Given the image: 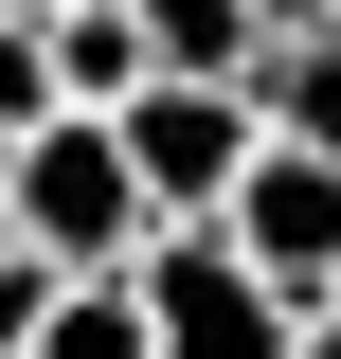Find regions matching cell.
<instances>
[{
	"instance_id": "cell-7",
	"label": "cell",
	"mask_w": 341,
	"mask_h": 359,
	"mask_svg": "<svg viewBox=\"0 0 341 359\" xmlns=\"http://www.w3.org/2000/svg\"><path fill=\"white\" fill-rule=\"evenodd\" d=\"M36 359H162V306H144V269H72L36 323Z\"/></svg>"
},
{
	"instance_id": "cell-10",
	"label": "cell",
	"mask_w": 341,
	"mask_h": 359,
	"mask_svg": "<svg viewBox=\"0 0 341 359\" xmlns=\"http://www.w3.org/2000/svg\"><path fill=\"white\" fill-rule=\"evenodd\" d=\"M305 359H341V306H305Z\"/></svg>"
},
{
	"instance_id": "cell-5",
	"label": "cell",
	"mask_w": 341,
	"mask_h": 359,
	"mask_svg": "<svg viewBox=\"0 0 341 359\" xmlns=\"http://www.w3.org/2000/svg\"><path fill=\"white\" fill-rule=\"evenodd\" d=\"M126 18H144V54H162V72H234V90H252V54L288 36L269 0H126Z\"/></svg>"
},
{
	"instance_id": "cell-9",
	"label": "cell",
	"mask_w": 341,
	"mask_h": 359,
	"mask_svg": "<svg viewBox=\"0 0 341 359\" xmlns=\"http://www.w3.org/2000/svg\"><path fill=\"white\" fill-rule=\"evenodd\" d=\"M54 108H72V90H54V18L18 0V18H0V144H18V126H54Z\"/></svg>"
},
{
	"instance_id": "cell-11",
	"label": "cell",
	"mask_w": 341,
	"mask_h": 359,
	"mask_svg": "<svg viewBox=\"0 0 341 359\" xmlns=\"http://www.w3.org/2000/svg\"><path fill=\"white\" fill-rule=\"evenodd\" d=\"M269 18H341V0H269Z\"/></svg>"
},
{
	"instance_id": "cell-1",
	"label": "cell",
	"mask_w": 341,
	"mask_h": 359,
	"mask_svg": "<svg viewBox=\"0 0 341 359\" xmlns=\"http://www.w3.org/2000/svg\"><path fill=\"white\" fill-rule=\"evenodd\" d=\"M0 198H18V233H36L54 269H144V233H162V198H144V162H126L108 108L18 126V144H0Z\"/></svg>"
},
{
	"instance_id": "cell-6",
	"label": "cell",
	"mask_w": 341,
	"mask_h": 359,
	"mask_svg": "<svg viewBox=\"0 0 341 359\" xmlns=\"http://www.w3.org/2000/svg\"><path fill=\"white\" fill-rule=\"evenodd\" d=\"M36 18H54V90H72V108H126V90L162 72L126 0H36Z\"/></svg>"
},
{
	"instance_id": "cell-12",
	"label": "cell",
	"mask_w": 341,
	"mask_h": 359,
	"mask_svg": "<svg viewBox=\"0 0 341 359\" xmlns=\"http://www.w3.org/2000/svg\"><path fill=\"white\" fill-rule=\"evenodd\" d=\"M0 252H18V198H0Z\"/></svg>"
},
{
	"instance_id": "cell-13",
	"label": "cell",
	"mask_w": 341,
	"mask_h": 359,
	"mask_svg": "<svg viewBox=\"0 0 341 359\" xmlns=\"http://www.w3.org/2000/svg\"><path fill=\"white\" fill-rule=\"evenodd\" d=\"M0 18H18V0H0Z\"/></svg>"
},
{
	"instance_id": "cell-2",
	"label": "cell",
	"mask_w": 341,
	"mask_h": 359,
	"mask_svg": "<svg viewBox=\"0 0 341 359\" xmlns=\"http://www.w3.org/2000/svg\"><path fill=\"white\" fill-rule=\"evenodd\" d=\"M108 126H126V162H144V198H162V233L180 216H234V180H252V144H269V108L234 72H144L126 108H108Z\"/></svg>"
},
{
	"instance_id": "cell-3",
	"label": "cell",
	"mask_w": 341,
	"mask_h": 359,
	"mask_svg": "<svg viewBox=\"0 0 341 359\" xmlns=\"http://www.w3.org/2000/svg\"><path fill=\"white\" fill-rule=\"evenodd\" d=\"M144 306H162V359H305V306H288L215 216L144 233Z\"/></svg>"
},
{
	"instance_id": "cell-8",
	"label": "cell",
	"mask_w": 341,
	"mask_h": 359,
	"mask_svg": "<svg viewBox=\"0 0 341 359\" xmlns=\"http://www.w3.org/2000/svg\"><path fill=\"white\" fill-rule=\"evenodd\" d=\"M252 108L288 144H341V18H288V36L252 54Z\"/></svg>"
},
{
	"instance_id": "cell-4",
	"label": "cell",
	"mask_w": 341,
	"mask_h": 359,
	"mask_svg": "<svg viewBox=\"0 0 341 359\" xmlns=\"http://www.w3.org/2000/svg\"><path fill=\"white\" fill-rule=\"evenodd\" d=\"M215 233H234V252H252L288 306H341V144H288V126H269Z\"/></svg>"
}]
</instances>
